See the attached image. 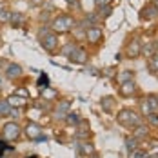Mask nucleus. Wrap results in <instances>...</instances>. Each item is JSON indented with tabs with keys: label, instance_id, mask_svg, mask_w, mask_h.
<instances>
[{
	"label": "nucleus",
	"instance_id": "f257e3e1",
	"mask_svg": "<svg viewBox=\"0 0 158 158\" xmlns=\"http://www.w3.org/2000/svg\"><path fill=\"white\" fill-rule=\"evenodd\" d=\"M73 26H75V18L69 15H58L55 20H53V24H51V29L55 33H65V31H71L73 29Z\"/></svg>",
	"mask_w": 158,
	"mask_h": 158
},
{
	"label": "nucleus",
	"instance_id": "f03ea898",
	"mask_svg": "<svg viewBox=\"0 0 158 158\" xmlns=\"http://www.w3.org/2000/svg\"><path fill=\"white\" fill-rule=\"evenodd\" d=\"M38 38H40V44H42V48L46 49V51H49V53H53L55 49L58 48V38H56V35H53V33L48 31V29L40 31Z\"/></svg>",
	"mask_w": 158,
	"mask_h": 158
},
{
	"label": "nucleus",
	"instance_id": "7ed1b4c3",
	"mask_svg": "<svg viewBox=\"0 0 158 158\" xmlns=\"http://www.w3.org/2000/svg\"><path fill=\"white\" fill-rule=\"evenodd\" d=\"M118 122H120L122 126H127V127L140 126V116H138L135 111L124 109V111H120V114H118Z\"/></svg>",
	"mask_w": 158,
	"mask_h": 158
},
{
	"label": "nucleus",
	"instance_id": "20e7f679",
	"mask_svg": "<svg viewBox=\"0 0 158 158\" xmlns=\"http://www.w3.org/2000/svg\"><path fill=\"white\" fill-rule=\"evenodd\" d=\"M4 136H6L7 140H11V142L16 140V138L20 136V127L16 126V124H13V122H11V124H6V126H4Z\"/></svg>",
	"mask_w": 158,
	"mask_h": 158
},
{
	"label": "nucleus",
	"instance_id": "39448f33",
	"mask_svg": "<svg viewBox=\"0 0 158 158\" xmlns=\"http://www.w3.org/2000/svg\"><path fill=\"white\" fill-rule=\"evenodd\" d=\"M143 109L147 111V114H149V113H158V96L156 95L147 96V100H145V104H143Z\"/></svg>",
	"mask_w": 158,
	"mask_h": 158
},
{
	"label": "nucleus",
	"instance_id": "423d86ee",
	"mask_svg": "<svg viewBox=\"0 0 158 158\" xmlns=\"http://www.w3.org/2000/svg\"><path fill=\"white\" fill-rule=\"evenodd\" d=\"M100 36H102V29H98L96 26L89 27L87 33H85V38H87V42H89V44H96V42L100 40Z\"/></svg>",
	"mask_w": 158,
	"mask_h": 158
},
{
	"label": "nucleus",
	"instance_id": "0eeeda50",
	"mask_svg": "<svg viewBox=\"0 0 158 158\" xmlns=\"http://www.w3.org/2000/svg\"><path fill=\"white\" fill-rule=\"evenodd\" d=\"M69 60H73V62H77V64H82V62H85V58H87V53L84 51L82 48H77L69 56H67Z\"/></svg>",
	"mask_w": 158,
	"mask_h": 158
},
{
	"label": "nucleus",
	"instance_id": "6e6552de",
	"mask_svg": "<svg viewBox=\"0 0 158 158\" xmlns=\"http://www.w3.org/2000/svg\"><path fill=\"white\" fill-rule=\"evenodd\" d=\"M22 75V67L18 65V64H9L7 67H6V77L7 78H16V77H20Z\"/></svg>",
	"mask_w": 158,
	"mask_h": 158
},
{
	"label": "nucleus",
	"instance_id": "1a4fd4ad",
	"mask_svg": "<svg viewBox=\"0 0 158 158\" xmlns=\"http://www.w3.org/2000/svg\"><path fill=\"white\" fill-rule=\"evenodd\" d=\"M126 53H127V56L135 58V56H138V55L142 53V46H140V44L135 40V42H131V44L127 46V51H126Z\"/></svg>",
	"mask_w": 158,
	"mask_h": 158
},
{
	"label": "nucleus",
	"instance_id": "9d476101",
	"mask_svg": "<svg viewBox=\"0 0 158 158\" xmlns=\"http://www.w3.org/2000/svg\"><path fill=\"white\" fill-rule=\"evenodd\" d=\"M135 91H136V85H135V82H133V80L124 82V84H122V87H120V93H122V95H126V96L133 95Z\"/></svg>",
	"mask_w": 158,
	"mask_h": 158
},
{
	"label": "nucleus",
	"instance_id": "9b49d317",
	"mask_svg": "<svg viewBox=\"0 0 158 158\" xmlns=\"http://www.w3.org/2000/svg\"><path fill=\"white\" fill-rule=\"evenodd\" d=\"M26 135L33 138V140H38V136H40V127L36 126V124H29V126L26 127Z\"/></svg>",
	"mask_w": 158,
	"mask_h": 158
},
{
	"label": "nucleus",
	"instance_id": "f8f14e48",
	"mask_svg": "<svg viewBox=\"0 0 158 158\" xmlns=\"http://www.w3.org/2000/svg\"><path fill=\"white\" fill-rule=\"evenodd\" d=\"M77 151H78L80 155H91V153L95 151V147H93L91 143H87V142H82V143H78Z\"/></svg>",
	"mask_w": 158,
	"mask_h": 158
},
{
	"label": "nucleus",
	"instance_id": "ddd939ff",
	"mask_svg": "<svg viewBox=\"0 0 158 158\" xmlns=\"http://www.w3.org/2000/svg\"><path fill=\"white\" fill-rule=\"evenodd\" d=\"M142 16L143 18H155V16H158V9L155 6H149V7H145L142 11Z\"/></svg>",
	"mask_w": 158,
	"mask_h": 158
},
{
	"label": "nucleus",
	"instance_id": "4468645a",
	"mask_svg": "<svg viewBox=\"0 0 158 158\" xmlns=\"http://www.w3.org/2000/svg\"><path fill=\"white\" fill-rule=\"evenodd\" d=\"M9 22H11L13 26H16V27H18V26L24 22V15H22V13H11V16H9Z\"/></svg>",
	"mask_w": 158,
	"mask_h": 158
},
{
	"label": "nucleus",
	"instance_id": "2eb2a0df",
	"mask_svg": "<svg viewBox=\"0 0 158 158\" xmlns=\"http://www.w3.org/2000/svg\"><path fill=\"white\" fill-rule=\"evenodd\" d=\"M7 104H9V106H11V107H13V106H16V107H20V106H24V104H26V98H20V96H11V98H9V100H7Z\"/></svg>",
	"mask_w": 158,
	"mask_h": 158
},
{
	"label": "nucleus",
	"instance_id": "dca6fc26",
	"mask_svg": "<svg viewBox=\"0 0 158 158\" xmlns=\"http://www.w3.org/2000/svg\"><path fill=\"white\" fill-rule=\"evenodd\" d=\"M149 69L153 71V73H158V53L156 55H153V56H149Z\"/></svg>",
	"mask_w": 158,
	"mask_h": 158
},
{
	"label": "nucleus",
	"instance_id": "f3484780",
	"mask_svg": "<svg viewBox=\"0 0 158 158\" xmlns=\"http://www.w3.org/2000/svg\"><path fill=\"white\" fill-rule=\"evenodd\" d=\"M129 80H133V71H122V73H118V82L120 84L129 82Z\"/></svg>",
	"mask_w": 158,
	"mask_h": 158
},
{
	"label": "nucleus",
	"instance_id": "a211bd4d",
	"mask_svg": "<svg viewBox=\"0 0 158 158\" xmlns=\"http://www.w3.org/2000/svg\"><path fill=\"white\" fill-rule=\"evenodd\" d=\"M155 49H156V44L153 42V44H147V46H143L142 48V53L145 56H153L155 55Z\"/></svg>",
	"mask_w": 158,
	"mask_h": 158
},
{
	"label": "nucleus",
	"instance_id": "6ab92c4d",
	"mask_svg": "<svg viewBox=\"0 0 158 158\" xmlns=\"http://www.w3.org/2000/svg\"><path fill=\"white\" fill-rule=\"evenodd\" d=\"M9 16H11V13H9L7 9H4V6H0V22H2V24L9 22Z\"/></svg>",
	"mask_w": 158,
	"mask_h": 158
},
{
	"label": "nucleus",
	"instance_id": "aec40b11",
	"mask_svg": "<svg viewBox=\"0 0 158 158\" xmlns=\"http://www.w3.org/2000/svg\"><path fill=\"white\" fill-rule=\"evenodd\" d=\"M65 116H67L65 120H67V124H69V126H75V124H78V122H80V118H78V114H77V113H69V114H65Z\"/></svg>",
	"mask_w": 158,
	"mask_h": 158
},
{
	"label": "nucleus",
	"instance_id": "412c9836",
	"mask_svg": "<svg viewBox=\"0 0 158 158\" xmlns=\"http://www.w3.org/2000/svg\"><path fill=\"white\" fill-rule=\"evenodd\" d=\"M11 113V106L7 104V100L0 102V114H9Z\"/></svg>",
	"mask_w": 158,
	"mask_h": 158
},
{
	"label": "nucleus",
	"instance_id": "4be33fe9",
	"mask_svg": "<svg viewBox=\"0 0 158 158\" xmlns=\"http://www.w3.org/2000/svg\"><path fill=\"white\" fill-rule=\"evenodd\" d=\"M126 147H127V151H135L136 149V138H127L126 140Z\"/></svg>",
	"mask_w": 158,
	"mask_h": 158
},
{
	"label": "nucleus",
	"instance_id": "5701e85b",
	"mask_svg": "<svg viewBox=\"0 0 158 158\" xmlns=\"http://www.w3.org/2000/svg\"><path fill=\"white\" fill-rule=\"evenodd\" d=\"M145 135H147V127H142V126L136 127V133H135V138H136V140L142 138V136H145Z\"/></svg>",
	"mask_w": 158,
	"mask_h": 158
},
{
	"label": "nucleus",
	"instance_id": "b1692460",
	"mask_svg": "<svg viewBox=\"0 0 158 158\" xmlns=\"http://www.w3.org/2000/svg\"><path fill=\"white\" fill-rule=\"evenodd\" d=\"M69 106H71V104H69L67 100H65V102H62V104L58 106V114H60V116H64V113H65V111H69Z\"/></svg>",
	"mask_w": 158,
	"mask_h": 158
},
{
	"label": "nucleus",
	"instance_id": "393cba45",
	"mask_svg": "<svg viewBox=\"0 0 158 158\" xmlns=\"http://www.w3.org/2000/svg\"><path fill=\"white\" fill-rule=\"evenodd\" d=\"M147 120H149L151 126H158V114L156 113H149L147 114Z\"/></svg>",
	"mask_w": 158,
	"mask_h": 158
},
{
	"label": "nucleus",
	"instance_id": "a878e982",
	"mask_svg": "<svg viewBox=\"0 0 158 158\" xmlns=\"http://www.w3.org/2000/svg\"><path fill=\"white\" fill-rule=\"evenodd\" d=\"M75 49H77V46H75V44H69V46H65V48L62 49V53L65 55V56H69V55H71Z\"/></svg>",
	"mask_w": 158,
	"mask_h": 158
},
{
	"label": "nucleus",
	"instance_id": "bb28decb",
	"mask_svg": "<svg viewBox=\"0 0 158 158\" xmlns=\"http://www.w3.org/2000/svg\"><path fill=\"white\" fill-rule=\"evenodd\" d=\"M38 87H40L42 91H44V89H48V77H46V75H42V77H40V84H38Z\"/></svg>",
	"mask_w": 158,
	"mask_h": 158
},
{
	"label": "nucleus",
	"instance_id": "cd10ccee",
	"mask_svg": "<svg viewBox=\"0 0 158 158\" xmlns=\"http://www.w3.org/2000/svg\"><path fill=\"white\" fill-rule=\"evenodd\" d=\"M111 0H95V6L100 9V7H106V6H109Z\"/></svg>",
	"mask_w": 158,
	"mask_h": 158
},
{
	"label": "nucleus",
	"instance_id": "c85d7f7f",
	"mask_svg": "<svg viewBox=\"0 0 158 158\" xmlns=\"http://www.w3.org/2000/svg\"><path fill=\"white\" fill-rule=\"evenodd\" d=\"M131 158H147V153L145 151H133Z\"/></svg>",
	"mask_w": 158,
	"mask_h": 158
},
{
	"label": "nucleus",
	"instance_id": "c756f323",
	"mask_svg": "<svg viewBox=\"0 0 158 158\" xmlns=\"http://www.w3.org/2000/svg\"><path fill=\"white\" fill-rule=\"evenodd\" d=\"M109 13H111V6L100 7V16H109Z\"/></svg>",
	"mask_w": 158,
	"mask_h": 158
},
{
	"label": "nucleus",
	"instance_id": "7c9ffc66",
	"mask_svg": "<svg viewBox=\"0 0 158 158\" xmlns=\"http://www.w3.org/2000/svg\"><path fill=\"white\" fill-rule=\"evenodd\" d=\"M15 95L16 96H22V98H27V96H29V93H27V89H18Z\"/></svg>",
	"mask_w": 158,
	"mask_h": 158
},
{
	"label": "nucleus",
	"instance_id": "2f4dec72",
	"mask_svg": "<svg viewBox=\"0 0 158 158\" xmlns=\"http://www.w3.org/2000/svg\"><path fill=\"white\" fill-rule=\"evenodd\" d=\"M36 4L40 6V4H42V0H33V6H36Z\"/></svg>",
	"mask_w": 158,
	"mask_h": 158
},
{
	"label": "nucleus",
	"instance_id": "473e14b6",
	"mask_svg": "<svg viewBox=\"0 0 158 158\" xmlns=\"http://www.w3.org/2000/svg\"><path fill=\"white\" fill-rule=\"evenodd\" d=\"M153 6H155V7L158 9V0H155V4H153Z\"/></svg>",
	"mask_w": 158,
	"mask_h": 158
},
{
	"label": "nucleus",
	"instance_id": "72a5a7b5",
	"mask_svg": "<svg viewBox=\"0 0 158 158\" xmlns=\"http://www.w3.org/2000/svg\"><path fill=\"white\" fill-rule=\"evenodd\" d=\"M91 158H98V156H95V155H93V156H91Z\"/></svg>",
	"mask_w": 158,
	"mask_h": 158
},
{
	"label": "nucleus",
	"instance_id": "f704fd0d",
	"mask_svg": "<svg viewBox=\"0 0 158 158\" xmlns=\"http://www.w3.org/2000/svg\"><path fill=\"white\" fill-rule=\"evenodd\" d=\"M29 158H38V156H29Z\"/></svg>",
	"mask_w": 158,
	"mask_h": 158
},
{
	"label": "nucleus",
	"instance_id": "c9c22d12",
	"mask_svg": "<svg viewBox=\"0 0 158 158\" xmlns=\"http://www.w3.org/2000/svg\"><path fill=\"white\" fill-rule=\"evenodd\" d=\"M0 158H7V156H0Z\"/></svg>",
	"mask_w": 158,
	"mask_h": 158
}]
</instances>
